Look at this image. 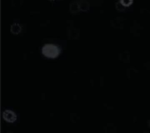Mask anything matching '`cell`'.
Segmentation results:
<instances>
[{
  "mask_svg": "<svg viewBox=\"0 0 150 133\" xmlns=\"http://www.w3.org/2000/svg\"><path fill=\"white\" fill-rule=\"evenodd\" d=\"M120 3L125 7H129L132 4L133 0H120Z\"/></svg>",
  "mask_w": 150,
  "mask_h": 133,
  "instance_id": "cell-6",
  "label": "cell"
},
{
  "mask_svg": "<svg viewBox=\"0 0 150 133\" xmlns=\"http://www.w3.org/2000/svg\"><path fill=\"white\" fill-rule=\"evenodd\" d=\"M148 124H149V127L150 128V120L148 122Z\"/></svg>",
  "mask_w": 150,
  "mask_h": 133,
  "instance_id": "cell-8",
  "label": "cell"
},
{
  "mask_svg": "<svg viewBox=\"0 0 150 133\" xmlns=\"http://www.w3.org/2000/svg\"><path fill=\"white\" fill-rule=\"evenodd\" d=\"M125 6H124L122 5L120 3H118L116 4V8H117L118 11H122L123 10H124Z\"/></svg>",
  "mask_w": 150,
  "mask_h": 133,
  "instance_id": "cell-7",
  "label": "cell"
},
{
  "mask_svg": "<svg viewBox=\"0 0 150 133\" xmlns=\"http://www.w3.org/2000/svg\"><path fill=\"white\" fill-rule=\"evenodd\" d=\"M60 53L61 51L59 47L53 44H47L42 47V54L49 58H55Z\"/></svg>",
  "mask_w": 150,
  "mask_h": 133,
  "instance_id": "cell-1",
  "label": "cell"
},
{
  "mask_svg": "<svg viewBox=\"0 0 150 133\" xmlns=\"http://www.w3.org/2000/svg\"><path fill=\"white\" fill-rule=\"evenodd\" d=\"M80 8L79 4H78L77 2H73L70 5V11L71 13L73 14L77 13L78 12L80 11Z\"/></svg>",
  "mask_w": 150,
  "mask_h": 133,
  "instance_id": "cell-4",
  "label": "cell"
},
{
  "mask_svg": "<svg viewBox=\"0 0 150 133\" xmlns=\"http://www.w3.org/2000/svg\"><path fill=\"white\" fill-rule=\"evenodd\" d=\"M148 133V132H144V133Z\"/></svg>",
  "mask_w": 150,
  "mask_h": 133,
  "instance_id": "cell-9",
  "label": "cell"
},
{
  "mask_svg": "<svg viewBox=\"0 0 150 133\" xmlns=\"http://www.w3.org/2000/svg\"><path fill=\"white\" fill-rule=\"evenodd\" d=\"M2 116L3 119L8 123H14L17 119L16 113L11 110H5L3 112Z\"/></svg>",
  "mask_w": 150,
  "mask_h": 133,
  "instance_id": "cell-2",
  "label": "cell"
},
{
  "mask_svg": "<svg viewBox=\"0 0 150 133\" xmlns=\"http://www.w3.org/2000/svg\"><path fill=\"white\" fill-rule=\"evenodd\" d=\"M21 30V27L18 23H14L11 27V31L13 34H18Z\"/></svg>",
  "mask_w": 150,
  "mask_h": 133,
  "instance_id": "cell-3",
  "label": "cell"
},
{
  "mask_svg": "<svg viewBox=\"0 0 150 133\" xmlns=\"http://www.w3.org/2000/svg\"><path fill=\"white\" fill-rule=\"evenodd\" d=\"M80 8V10L82 11H87L89 8V3L87 2L86 1L82 0L79 4Z\"/></svg>",
  "mask_w": 150,
  "mask_h": 133,
  "instance_id": "cell-5",
  "label": "cell"
}]
</instances>
